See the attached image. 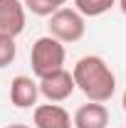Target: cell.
I'll list each match as a JSON object with an SVG mask.
<instances>
[{"label": "cell", "instance_id": "cell-1", "mask_svg": "<svg viewBox=\"0 0 126 128\" xmlns=\"http://www.w3.org/2000/svg\"><path fill=\"white\" fill-rule=\"evenodd\" d=\"M74 81L77 89L87 96L89 101L96 104H106L114 91H116V74L111 72V66L96 54H87L74 64Z\"/></svg>", "mask_w": 126, "mask_h": 128}, {"label": "cell", "instance_id": "cell-2", "mask_svg": "<svg viewBox=\"0 0 126 128\" xmlns=\"http://www.w3.org/2000/svg\"><path fill=\"white\" fill-rule=\"evenodd\" d=\"M64 59H67V49H64V42H59L57 37L45 34V37L35 40L30 52V64H32V74L37 79L64 69Z\"/></svg>", "mask_w": 126, "mask_h": 128}, {"label": "cell", "instance_id": "cell-3", "mask_svg": "<svg viewBox=\"0 0 126 128\" xmlns=\"http://www.w3.org/2000/svg\"><path fill=\"white\" fill-rule=\"evenodd\" d=\"M87 32L84 25V15L79 12L77 8H62L54 15L49 17V34L57 37L59 42H79Z\"/></svg>", "mask_w": 126, "mask_h": 128}, {"label": "cell", "instance_id": "cell-4", "mask_svg": "<svg viewBox=\"0 0 126 128\" xmlns=\"http://www.w3.org/2000/svg\"><path fill=\"white\" fill-rule=\"evenodd\" d=\"M74 89H77L74 74L67 72V69H59V72L40 79V94L45 96L49 104H59L64 98H69L74 94Z\"/></svg>", "mask_w": 126, "mask_h": 128}, {"label": "cell", "instance_id": "cell-5", "mask_svg": "<svg viewBox=\"0 0 126 128\" xmlns=\"http://www.w3.org/2000/svg\"><path fill=\"white\" fill-rule=\"evenodd\" d=\"M25 2L20 0H0V32L17 37L25 30Z\"/></svg>", "mask_w": 126, "mask_h": 128}, {"label": "cell", "instance_id": "cell-6", "mask_svg": "<svg viewBox=\"0 0 126 128\" xmlns=\"http://www.w3.org/2000/svg\"><path fill=\"white\" fill-rule=\"evenodd\" d=\"M37 98H40V84L32 76L20 74V76L13 79V84H10V101H13V106L32 108V106H37Z\"/></svg>", "mask_w": 126, "mask_h": 128}, {"label": "cell", "instance_id": "cell-7", "mask_svg": "<svg viewBox=\"0 0 126 128\" xmlns=\"http://www.w3.org/2000/svg\"><path fill=\"white\" fill-rule=\"evenodd\" d=\"M35 128H72V116L59 104H40L32 113Z\"/></svg>", "mask_w": 126, "mask_h": 128}, {"label": "cell", "instance_id": "cell-8", "mask_svg": "<svg viewBox=\"0 0 126 128\" xmlns=\"http://www.w3.org/2000/svg\"><path fill=\"white\" fill-rule=\"evenodd\" d=\"M109 126V111L104 104L89 101L79 106L74 113V128H106Z\"/></svg>", "mask_w": 126, "mask_h": 128}, {"label": "cell", "instance_id": "cell-9", "mask_svg": "<svg viewBox=\"0 0 126 128\" xmlns=\"http://www.w3.org/2000/svg\"><path fill=\"white\" fill-rule=\"evenodd\" d=\"M25 8L30 10L32 15L37 17H52L57 10H62L69 0H22Z\"/></svg>", "mask_w": 126, "mask_h": 128}, {"label": "cell", "instance_id": "cell-10", "mask_svg": "<svg viewBox=\"0 0 126 128\" xmlns=\"http://www.w3.org/2000/svg\"><path fill=\"white\" fill-rule=\"evenodd\" d=\"M114 5H116V0H74V8L84 17H99L109 12Z\"/></svg>", "mask_w": 126, "mask_h": 128}, {"label": "cell", "instance_id": "cell-11", "mask_svg": "<svg viewBox=\"0 0 126 128\" xmlns=\"http://www.w3.org/2000/svg\"><path fill=\"white\" fill-rule=\"evenodd\" d=\"M15 54H17L15 37H10V34H3V32H0V69H5L8 64H13Z\"/></svg>", "mask_w": 126, "mask_h": 128}, {"label": "cell", "instance_id": "cell-12", "mask_svg": "<svg viewBox=\"0 0 126 128\" xmlns=\"http://www.w3.org/2000/svg\"><path fill=\"white\" fill-rule=\"evenodd\" d=\"M5 128H30V126H25V123H10V126H5Z\"/></svg>", "mask_w": 126, "mask_h": 128}, {"label": "cell", "instance_id": "cell-13", "mask_svg": "<svg viewBox=\"0 0 126 128\" xmlns=\"http://www.w3.org/2000/svg\"><path fill=\"white\" fill-rule=\"evenodd\" d=\"M119 8H121V12L126 15V0H119Z\"/></svg>", "mask_w": 126, "mask_h": 128}, {"label": "cell", "instance_id": "cell-14", "mask_svg": "<svg viewBox=\"0 0 126 128\" xmlns=\"http://www.w3.org/2000/svg\"><path fill=\"white\" fill-rule=\"evenodd\" d=\"M121 106H124V111H126V91H124V96H121Z\"/></svg>", "mask_w": 126, "mask_h": 128}]
</instances>
